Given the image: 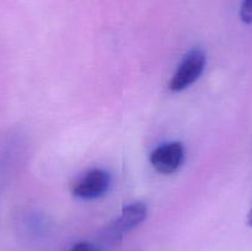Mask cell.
Masks as SVG:
<instances>
[{"label":"cell","instance_id":"277c9868","mask_svg":"<svg viewBox=\"0 0 252 251\" xmlns=\"http://www.w3.org/2000/svg\"><path fill=\"white\" fill-rule=\"evenodd\" d=\"M185 160V147L181 142H169L153 150L150 164L159 174L170 175L181 167Z\"/></svg>","mask_w":252,"mask_h":251},{"label":"cell","instance_id":"5b68a950","mask_svg":"<svg viewBox=\"0 0 252 251\" xmlns=\"http://www.w3.org/2000/svg\"><path fill=\"white\" fill-rule=\"evenodd\" d=\"M240 19L244 24H252V0H243L240 6Z\"/></svg>","mask_w":252,"mask_h":251},{"label":"cell","instance_id":"7a4b0ae2","mask_svg":"<svg viewBox=\"0 0 252 251\" xmlns=\"http://www.w3.org/2000/svg\"><path fill=\"white\" fill-rule=\"evenodd\" d=\"M148 216V208L142 202H134L123 207L121 216L116 220L108 224L105 229L106 240L118 243L123 236L139 226Z\"/></svg>","mask_w":252,"mask_h":251},{"label":"cell","instance_id":"6da1fadb","mask_svg":"<svg viewBox=\"0 0 252 251\" xmlns=\"http://www.w3.org/2000/svg\"><path fill=\"white\" fill-rule=\"evenodd\" d=\"M207 64L206 52L202 48H193L185 54L181 63L177 66L176 71L171 76L169 89L174 93L189 89L192 84L196 83L203 74Z\"/></svg>","mask_w":252,"mask_h":251},{"label":"cell","instance_id":"3957f363","mask_svg":"<svg viewBox=\"0 0 252 251\" xmlns=\"http://www.w3.org/2000/svg\"><path fill=\"white\" fill-rule=\"evenodd\" d=\"M111 176L102 169H91L81 175L71 186V193L81 199H95L108 191Z\"/></svg>","mask_w":252,"mask_h":251},{"label":"cell","instance_id":"8992f818","mask_svg":"<svg viewBox=\"0 0 252 251\" xmlns=\"http://www.w3.org/2000/svg\"><path fill=\"white\" fill-rule=\"evenodd\" d=\"M69 251H98L96 249L95 245H93L91 243H88V241H80V243L75 244L73 248Z\"/></svg>","mask_w":252,"mask_h":251},{"label":"cell","instance_id":"52a82bcc","mask_svg":"<svg viewBox=\"0 0 252 251\" xmlns=\"http://www.w3.org/2000/svg\"><path fill=\"white\" fill-rule=\"evenodd\" d=\"M246 223H248L249 226H251V228H252V206H251L250 211H249V213H248V218H246Z\"/></svg>","mask_w":252,"mask_h":251}]
</instances>
